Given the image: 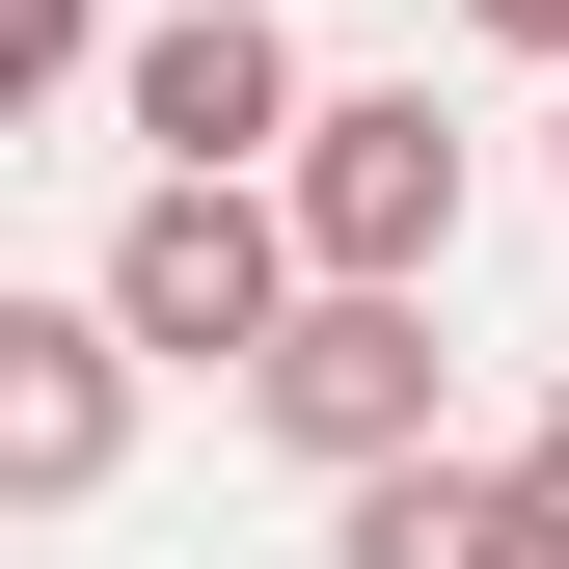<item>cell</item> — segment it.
<instances>
[{
    "instance_id": "cell-7",
    "label": "cell",
    "mask_w": 569,
    "mask_h": 569,
    "mask_svg": "<svg viewBox=\"0 0 569 569\" xmlns=\"http://www.w3.org/2000/svg\"><path fill=\"white\" fill-rule=\"evenodd\" d=\"M109 82H136L109 0H0V109H109Z\"/></svg>"
},
{
    "instance_id": "cell-8",
    "label": "cell",
    "mask_w": 569,
    "mask_h": 569,
    "mask_svg": "<svg viewBox=\"0 0 569 569\" xmlns=\"http://www.w3.org/2000/svg\"><path fill=\"white\" fill-rule=\"evenodd\" d=\"M461 28H488V54H542V82H569V0H461Z\"/></svg>"
},
{
    "instance_id": "cell-1",
    "label": "cell",
    "mask_w": 569,
    "mask_h": 569,
    "mask_svg": "<svg viewBox=\"0 0 569 569\" xmlns=\"http://www.w3.org/2000/svg\"><path fill=\"white\" fill-rule=\"evenodd\" d=\"M461 109L435 82H326V136H299V163H271V218H299V271H326V299H435V271H461Z\"/></svg>"
},
{
    "instance_id": "cell-4",
    "label": "cell",
    "mask_w": 569,
    "mask_h": 569,
    "mask_svg": "<svg viewBox=\"0 0 569 569\" xmlns=\"http://www.w3.org/2000/svg\"><path fill=\"white\" fill-rule=\"evenodd\" d=\"M244 435H271V461H326V488L461 461V435H435V299H299V326H271V380H244Z\"/></svg>"
},
{
    "instance_id": "cell-6",
    "label": "cell",
    "mask_w": 569,
    "mask_h": 569,
    "mask_svg": "<svg viewBox=\"0 0 569 569\" xmlns=\"http://www.w3.org/2000/svg\"><path fill=\"white\" fill-rule=\"evenodd\" d=\"M326 569H542V461H380V488H326Z\"/></svg>"
},
{
    "instance_id": "cell-3",
    "label": "cell",
    "mask_w": 569,
    "mask_h": 569,
    "mask_svg": "<svg viewBox=\"0 0 569 569\" xmlns=\"http://www.w3.org/2000/svg\"><path fill=\"white\" fill-rule=\"evenodd\" d=\"M136 190H271L326 136V82H299V0H163V28H136Z\"/></svg>"
},
{
    "instance_id": "cell-2",
    "label": "cell",
    "mask_w": 569,
    "mask_h": 569,
    "mask_svg": "<svg viewBox=\"0 0 569 569\" xmlns=\"http://www.w3.org/2000/svg\"><path fill=\"white\" fill-rule=\"evenodd\" d=\"M82 299L136 326V352H190V380H271V326H299L326 299V271H299V218H271V190H136V218H109V271H82Z\"/></svg>"
},
{
    "instance_id": "cell-9",
    "label": "cell",
    "mask_w": 569,
    "mask_h": 569,
    "mask_svg": "<svg viewBox=\"0 0 569 569\" xmlns=\"http://www.w3.org/2000/svg\"><path fill=\"white\" fill-rule=\"evenodd\" d=\"M516 461H542V488H569V380H542V435H516Z\"/></svg>"
},
{
    "instance_id": "cell-5",
    "label": "cell",
    "mask_w": 569,
    "mask_h": 569,
    "mask_svg": "<svg viewBox=\"0 0 569 569\" xmlns=\"http://www.w3.org/2000/svg\"><path fill=\"white\" fill-rule=\"evenodd\" d=\"M109 461H136V326L0 299V516H109Z\"/></svg>"
}]
</instances>
